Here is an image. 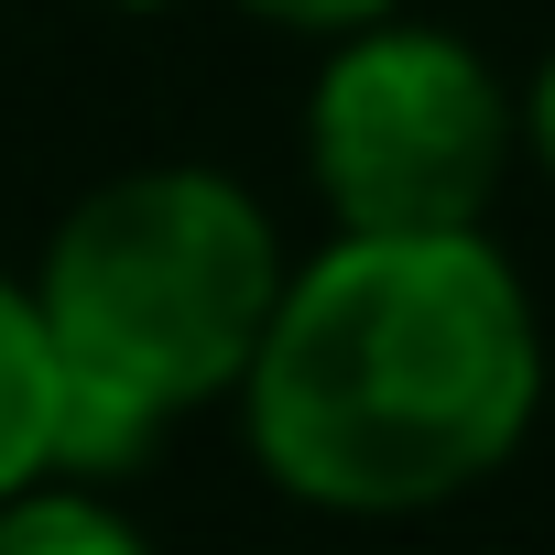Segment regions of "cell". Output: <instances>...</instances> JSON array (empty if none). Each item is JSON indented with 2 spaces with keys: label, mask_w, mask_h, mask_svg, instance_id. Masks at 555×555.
Instances as JSON below:
<instances>
[{
  "label": "cell",
  "mask_w": 555,
  "mask_h": 555,
  "mask_svg": "<svg viewBox=\"0 0 555 555\" xmlns=\"http://www.w3.org/2000/svg\"><path fill=\"white\" fill-rule=\"evenodd\" d=\"M306 164L338 240H468L512 164V99L457 34L382 23L317 66Z\"/></svg>",
  "instance_id": "cell-3"
},
{
  "label": "cell",
  "mask_w": 555,
  "mask_h": 555,
  "mask_svg": "<svg viewBox=\"0 0 555 555\" xmlns=\"http://www.w3.org/2000/svg\"><path fill=\"white\" fill-rule=\"evenodd\" d=\"M240 12H261V23H284V34H382L403 0H240Z\"/></svg>",
  "instance_id": "cell-6"
},
{
  "label": "cell",
  "mask_w": 555,
  "mask_h": 555,
  "mask_svg": "<svg viewBox=\"0 0 555 555\" xmlns=\"http://www.w3.org/2000/svg\"><path fill=\"white\" fill-rule=\"evenodd\" d=\"M44 468H55V349L34 295L0 272V501L44 490Z\"/></svg>",
  "instance_id": "cell-4"
},
{
  "label": "cell",
  "mask_w": 555,
  "mask_h": 555,
  "mask_svg": "<svg viewBox=\"0 0 555 555\" xmlns=\"http://www.w3.org/2000/svg\"><path fill=\"white\" fill-rule=\"evenodd\" d=\"M120 12H164V0H120Z\"/></svg>",
  "instance_id": "cell-8"
},
{
  "label": "cell",
  "mask_w": 555,
  "mask_h": 555,
  "mask_svg": "<svg viewBox=\"0 0 555 555\" xmlns=\"http://www.w3.org/2000/svg\"><path fill=\"white\" fill-rule=\"evenodd\" d=\"M512 142H533V164L555 175V55L533 66V88H522V109H512Z\"/></svg>",
  "instance_id": "cell-7"
},
{
  "label": "cell",
  "mask_w": 555,
  "mask_h": 555,
  "mask_svg": "<svg viewBox=\"0 0 555 555\" xmlns=\"http://www.w3.org/2000/svg\"><path fill=\"white\" fill-rule=\"evenodd\" d=\"M0 555H142V533L88 490H23L0 501Z\"/></svg>",
  "instance_id": "cell-5"
},
{
  "label": "cell",
  "mask_w": 555,
  "mask_h": 555,
  "mask_svg": "<svg viewBox=\"0 0 555 555\" xmlns=\"http://www.w3.org/2000/svg\"><path fill=\"white\" fill-rule=\"evenodd\" d=\"M272 306H284V240L207 164H142L88 185L34 284L55 382L142 425L229 392Z\"/></svg>",
  "instance_id": "cell-2"
},
{
  "label": "cell",
  "mask_w": 555,
  "mask_h": 555,
  "mask_svg": "<svg viewBox=\"0 0 555 555\" xmlns=\"http://www.w3.org/2000/svg\"><path fill=\"white\" fill-rule=\"evenodd\" d=\"M250 447L317 512H436L479 490L544 392L522 272L468 240H338L284 272L250 371Z\"/></svg>",
  "instance_id": "cell-1"
}]
</instances>
